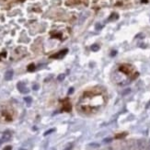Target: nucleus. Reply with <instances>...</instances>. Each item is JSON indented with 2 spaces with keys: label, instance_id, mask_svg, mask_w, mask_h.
Returning a JSON list of instances; mask_svg holds the SVG:
<instances>
[{
  "label": "nucleus",
  "instance_id": "obj_15",
  "mask_svg": "<svg viewBox=\"0 0 150 150\" xmlns=\"http://www.w3.org/2000/svg\"><path fill=\"white\" fill-rule=\"evenodd\" d=\"M11 148H12V147L8 146H6V147H5V148H4L3 150H11Z\"/></svg>",
  "mask_w": 150,
  "mask_h": 150
},
{
  "label": "nucleus",
  "instance_id": "obj_17",
  "mask_svg": "<svg viewBox=\"0 0 150 150\" xmlns=\"http://www.w3.org/2000/svg\"><path fill=\"white\" fill-rule=\"evenodd\" d=\"M110 141H112V139H105V142H110Z\"/></svg>",
  "mask_w": 150,
  "mask_h": 150
},
{
  "label": "nucleus",
  "instance_id": "obj_10",
  "mask_svg": "<svg viewBox=\"0 0 150 150\" xmlns=\"http://www.w3.org/2000/svg\"><path fill=\"white\" fill-rule=\"evenodd\" d=\"M53 132H54V129H50L49 131H46L44 133V135H48V134H52Z\"/></svg>",
  "mask_w": 150,
  "mask_h": 150
},
{
  "label": "nucleus",
  "instance_id": "obj_20",
  "mask_svg": "<svg viewBox=\"0 0 150 150\" xmlns=\"http://www.w3.org/2000/svg\"><path fill=\"white\" fill-rule=\"evenodd\" d=\"M1 143H2V141H1V140H0V144H1Z\"/></svg>",
  "mask_w": 150,
  "mask_h": 150
},
{
  "label": "nucleus",
  "instance_id": "obj_7",
  "mask_svg": "<svg viewBox=\"0 0 150 150\" xmlns=\"http://www.w3.org/2000/svg\"><path fill=\"white\" fill-rule=\"evenodd\" d=\"M64 76H64V74L59 75V76H58V77H57V80H58V81H63V80L64 79Z\"/></svg>",
  "mask_w": 150,
  "mask_h": 150
},
{
  "label": "nucleus",
  "instance_id": "obj_18",
  "mask_svg": "<svg viewBox=\"0 0 150 150\" xmlns=\"http://www.w3.org/2000/svg\"><path fill=\"white\" fill-rule=\"evenodd\" d=\"M71 92H73V88L69 89V94H71Z\"/></svg>",
  "mask_w": 150,
  "mask_h": 150
},
{
  "label": "nucleus",
  "instance_id": "obj_8",
  "mask_svg": "<svg viewBox=\"0 0 150 150\" xmlns=\"http://www.w3.org/2000/svg\"><path fill=\"white\" fill-rule=\"evenodd\" d=\"M34 68H35V67H34V64H30V66L28 67V70H29V71H33Z\"/></svg>",
  "mask_w": 150,
  "mask_h": 150
},
{
  "label": "nucleus",
  "instance_id": "obj_6",
  "mask_svg": "<svg viewBox=\"0 0 150 150\" xmlns=\"http://www.w3.org/2000/svg\"><path fill=\"white\" fill-rule=\"evenodd\" d=\"M24 100H25V102L28 104V105H30V104L31 103V101H32V99L30 97H26L25 99H24Z\"/></svg>",
  "mask_w": 150,
  "mask_h": 150
},
{
  "label": "nucleus",
  "instance_id": "obj_5",
  "mask_svg": "<svg viewBox=\"0 0 150 150\" xmlns=\"http://www.w3.org/2000/svg\"><path fill=\"white\" fill-rule=\"evenodd\" d=\"M67 53V50H64V51H61L60 53H58L57 54H54V55H53L52 57L53 58H58V57H61V56H64V54H66Z\"/></svg>",
  "mask_w": 150,
  "mask_h": 150
},
{
  "label": "nucleus",
  "instance_id": "obj_2",
  "mask_svg": "<svg viewBox=\"0 0 150 150\" xmlns=\"http://www.w3.org/2000/svg\"><path fill=\"white\" fill-rule=\"evenodd\" d=\"M146 145H147V143L146 139H139L137 143H136L138 150H145L146 148Z\"/></svg>",
  "mask_w": 150,
  "mask_h": 150
},
{
  "label": "nucleus",
  "instance_id": "obj_13",
  "mask_svg": "<svg viewBox=\"0 0 150 150\" xmlns=\"http://www.w3.org/2000/svg\"><path fill=\"white\" fill-rule=\"evenodd\" d=\"M89 146H93V147H98V146H99V145H98V144H90Z\"/></svg>",
  "mask_w": 150,
  "mask_h": 150
},
{
  "label": "nucleus",
  "instance_id": "obj_3",
  "mask_svg": "<svg viewBox=\"0 0 150 150\" xmlns=\"http://www.w3.org/2000/svg\"><path fill=\"white\" fill-rule=\"evenodd\" d=\"M11 138V133L8 132V131H6L2 134V136H1V140L2 142H6V141H9Z\"/></svg>",
  "mask_w": 150,
  "mask_h": 150
},
{
  "label": "nucleus",
  "instance_id": "obj_14",
  "mask_svg": "<svg viewBox=\"0 0 150 150\" xmlns=\"http://www.w3.org/2000/svg\"><path fill=\"white\" fill-rule=\"evenodd\" d=\"M33 89L34 90H38L39 89V86H38V85H34V86H33Z\"/></svg>",
  "mask_w": 150,
  "mask_h": 150
},
{
  "label": "nucleus",
  "instance_id": "obj_12",
  "mask_svg": "<svg viewBox=\"0 0 150 150\" xmlns=\"http://www.w3.org/2000/svg\"><path fill=\"white\" fill-rule=\"evenodd\" d=\"M146 150H150V140H149V141H148V143H147Z\"/></svg>",
  "mask_w": 150,
  "mask_h": 150
},
{
  "label": "nucleus",
  "instance_id": "obj_19",
  "mask_svg": "<svg viewBox=\"0 0 150 150\" xmlns=\"http://www.w3.org/2000/svg\"><path fill=\"white\" fill-rule=\"evenodd\" d=\"M106 150H114L113 148H112V147H109L108 149H106Z\"/></svg>",
  "mask_w": 150,
  "mask_h": 150
},
{
  "label": "nucleus",
  "instance_id": "obj_16",
  "mask_svg": "<svg viewBox=\"0 0 150 150\" xmlns=\"http://www.w3.org/2000/svg\"><path fill=\"white\" fill-rule=\"evenodd\" d=\"M72 147H73L72 146H69L68 147H67L66 149H64V150H72Z\"/></svg>",
  "mask_w": 150,
  "mask_h": 150
},
{
  "label": "nucleus",
  "instance_id": "obj_9",
  "mask_svg": "<svg viewBox=\"0 0 150 150\" xmlns=\"http://www.w3.org/2000/svg\"><path fill=\"white\" fill-rule=\"evenodd\" d=\"M91 49H92L93 51H98L99 50V45H97V44H94L91 46Z\"/></svg>",
  "mask_w": 150,
  "mask_h": 150
},
{
  "label": "nucleus",
  "instance_id": "obj_21",
  "mask_svg": "<svg viewBox=\"0 0 150 150\" xmlns=\"http://www.w3.org/2000/svg\"><path fill=\"white\" fill-rule=\"evenodd\" d=\"M123 150H125V149H123Z\"/></svg>",
  "mask_w": 150,
  "mask_h": 150
},
{
  "label": "nucleus",
  "instance_id": "obj_11",
  "mask_svg": "<svg viewBox=\"0 0 150 150\" xmlns=\"http://www.w3.org/2000/svg\"><path fill=\"white\" fill-rule=\"evenodd\" d=\"M130 91H131V89H130V88H127V89H125V90L122 92V95H127V94L130 92Z\"/></svg>",
  "mask_w": 150,
  "mask_h": 150
},
{
  "label": "nucleus",
  "instance_id": "obj_4",
  "mask_svg": "<svg viewBox=\"0 0 150 150\" xmlns=\"http://www.w3.org/2000/svg\"><path fill=\"white\" fill-rule=\"evenodd\" d=\"M13 75H14V72L12 70H8L5 73V79L6 80H10L11 78L13 77Z\"/></svg>",
  "mask_w": 150,
  "mask_h": 150
},
{
  "label": "nucleus",
  "instance_id": "obj_1",
  "mask_svg": "<svg viewBox=\"0 0 150 150\" xmlns=\"http://www.w3.org/2000/svg\"><path fill=\"white\" fill-rule=\"evenodd\" d=\"M17 88H18V89L19 92L22 93V94H27V93H29V91H30V89H29L27 87H26V86H25V84L22 83V82L18 83Z\"/></svg>",
  "mask_w": 150,
  "mask_h": 150
}]
</instances>
